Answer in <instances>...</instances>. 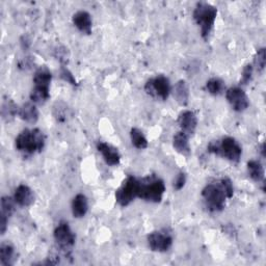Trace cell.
I'll return each mask as SVG.
<instances>
[{
    "label": "cell",
    "instance_id": "1",
    "mask_svg": "<svg viewBox=\"0 0 266 266\" xmlns=\"http://www.w3.org/2000/svg\"><path fill=\"white\" fill-rule=\"evenodd\" d=\"M234 187L229 178H221L209 183L202 191V198L206 208L211 212L221 211L226 206L227 199L233 197Z\"/></svg>",
    "mask_w": 266,
    "mask_h": 266
},
{
    "label": "cell",
    "instance_id": "2",
    "mask_svg": "<svg viewBox=\"0 0 266 266\" xmlns=\"http://www.w3.org/2000/svg\"><path fill=\"white\" fill-rule=\"evenodd\" d=\"M45 141V135L40 129H25L16 137L15 145L20 152L34 154L44 149Z\"/></svg>",
    "mask_w": 266,
    "mask_h": 266
},
{
    "label": "cell",
    "instance_id": "3",
    "mask_svg": "<svg viewBox=\"0 0 266 266\" xmlns=\"http://www.w3.org/2000/svg\"><path fill=\"white\" fill-rule=\"evenodd\" d=\"M166 192V185L163 181L156 176H148L139 179L138 198L153 203H158L162 200Z\"/></svg>",
    "mask_w": 266,
    "mask_h": 266
},
{
    "label": "cell",
    "instance_id": "4",
    "mask_svg": "<svg viewBox=\"0 0 266 266\" xmlns=\"http://www.w3.org/2000/svg\"><path fill=\"white\" fill-rule=\"evenodd\" d=\"M217 10L215 7L201 3L198 4L194 11V19L201 28V33L204 39H207L213 28L214 21L216 19Z\"/></svg>",
    "mask_w": 266,
    "mask_h": 266
},
{
    "label": "cell",
    "instance_id": "5",
    "mask_svg": "<svg viewBox=\"0 0 266 266\" xmlns=\"http://www.w3.org/2000/svg\"><path fill=\"white\" fill-rule=\"evenodd\" d=\"M208 152L219 155L232 162L239 161L242 149L232 137H223L220 140H213L208 146Z\"/></svg>",
    "mask_w": 266,
    "mask_h": 266
},
{
    "label": "cell",
    "instance_id": "6",
    "mask_svg": "<svg viewBox=\"0 0 266 266\" xmlns=\"http://www.w3.org/2000/svg\"><path fill=\"white\" fill-rule=\"evenodd\" d=\"M138 188L139 179L132 176L128 177L116 192V200L119 205L123 207L128 206L135 198H138Z\"/></svg>",
    "mask_w": 266,
    "mask_h": 266
},
{
    "label": "cell",
    "instance_id": "7",
    "mask_svg": "<svg viewBox=\"0 0 266 266\" xmlns=\"http://www.w3.org/2000/svg\"><path fill=\"white\" fill-rule=\"evenodd\" d=\"M145 90L148 95L159 98L161 100H167L172 92V87L168 77L158 75L147 81Z\"/></svg>",
    "mask_w": 266,
    "mask_h": 266
},
{
    "label": "cell",
    "instance_id": "8",
    "mask_svg": "<svg viewBox=\"0 0 266 266\" xmlns=\"http://www.w3.org/2000/svg\"><path fill=\"white\" fill-rule=\"evenodd\" d=\"M54 239L58 248L63 252H69L75 244L76 236L71 230L69 223L66 221H60L54 230Z\"/></svg>",
    "mask_w": 266,
    "mask_h": 266
},
{
    "label": "cell",
    "instance_id": "9",
    "mask_svg": "<svg viewBox=\"0 0 266 266\" xmlns=\"http://www.w3.org/2000/svg\"><path fill=\"white\" fill-rule=\"evenodd\" d=\"M148 244L154 252H167L173 244V236L166 230L155 231L149 234Z\"/></svg>",
    "mask_w": 266,
    "mask_h": 266
},
{
    "label": "cell",
    "instance_id": "10",
    "mask_svg": "<svg viewBox=\"0 0 266 266\" xmlns=\"http://www.w3.org/2000/svg\"><path fill=\"white\" fill-rule=\"evenodd\" d=\"M226 98L232 108L236 111H243L250 105V101L247 94L240 88L229 89L226 92Z\"/></svg>",
    "mask_w": 266,
    "mask_h": 266
},
{
    "label": "cell",
    "instance_id": "11",
    "mask_svg": "<svg viewBox=\"0 0 266 266\" xmlns=\"http://www.w3.org/2000/svg\"><path fill=\"white\" fill-rule=\"evenodd\" d=\"M178 124L182 132L191 136L196 131V128L198 125V118L194 111L185 110L180 113L178 118Z\"/></svg>",
    "mask_w": 266,
    "mask_h": 266
},
{
    "label": "cell",
    "instance_id": "12",
    "mask_svg": "<svg viewBox=\"0 0 266 266\" xmlns=\"http://www.w3.org/2000/svg\"><path fill=\"white\" fill-rule=\"evenodd\" d=\"M97 149L102 154V156H103L107 165L111 167H116L119 165L121 161V155L118 149H116L105 141H99L97 144Z\"/></svg>",
    "mask_w": 266,
    "mask_h": 266
},
{
    "label": "cell",
    "instance_id": "13",
    "mask_svg": "<svg viewBox=\"0 0 266 266\" xmlns=\"http://www.w3.org/2000/svg\"><path fill=\"white\" fill-rule=\"evenodd\" d=\"M13 198L16 204L21 207H28L32 205L34 202V194L32 189L29 186L24 185V184H21L16 188Z\"/></svg>",
    "mask_w": 266,
    "mask_h": 266
},
{
    "label": "cell",
    "instance_id": "14",
    "mask_svg": "<svg viewBox=\"0 0 266 266\" xmlns=\"http://www.w3.org/2000/svg\"><path fill=\"white\" fill-rule=\"evenodd\" d=\"M73 23L74 25L81 31L86 34L92 33V27H93V21L91 15L86 11H79L73 16Z\"/></svg>",
    "mask_w": 266,
    "mask_h": 266
},
{
    "label": "cell",
    "instance_id": "15",
    "mask_svg": "<svg viewBox=\"0 0 266 266\" xmlns=\"http://www.w3.org/2000/svg\"><path fill=\"white\" fill-rule=\"evenodd\" d=\"M89 210V202L85 195L78 194L72 202V213L74 217H84Z\"/></svg>",
    "mask_w": 266,
    "mask_h": 266
},
{
    "label": "cell",
    "instance_id": "16",
    "mask_svg": "<svg viewBox=\"0 0 266 266\" xmlns=\"http://www.w3.org/2000/svg\"><path fill=\"white\" fill-rule=\"evenodd\" d=\"M188 135H186L184 132L180 131L174 135L173 138V146L175 150L184 155L188 156L191 154V147H189V141H188Z\"/></svg>",
    "mask_w": 266,
    "mask_h": 266
},
{
    "label": "cell",
    "instance_id": "17",
    "mask_svg": "<svg viewBox=\"0 0 266 266\" xmlns=\"http://www.w3.org/2000/svg\"><path fill=\"white\" fill-rule=\"evenodd\" d=\"M18 116L29 124H34L39 120V110L34 103H25L19 107Z\"/></svg>",
    "mask_w": 266,
    "mask_h": 266
},
{
    "label": "cell",
    "instance_id": "18",
    "mask_svg": "<svg viewBox=\"0 0 266 266\" xmlns=\"http://www.w3.org/2000/svg\"><path fill=\"white\" fill-rule=\"evenodd\" d=\"M174 98L180 105H186L189 98V91L186 83L184 80H180L172 89Z\"/></svg>",
    "mask_w": 266,
    "mask_h": 266
},
{
    "label": "cell",
    "instance_id": "19",
    "mask_svg": "<svg viewBox=\"0 0 266 266\" xmlns=\"http://www.w3.org/2000/svg\"><path fill=\"white\" fill-rule=\"evenodd\" d=\"M51 80H52V74L50 70L45 66L40 67L35 71L34 76H33V84L36 87L49 88L51 84Z\"/></svg>",
    "mask_w": 266,
    "mask_h": 266
},
{
    "label": "cell",
    "instance_id": "20",
    "mask_svg": "<svg viewBox=\"0 0 266 266\" xmlns=\"http://www.w3.org/2000/svg\"><path fill=\"white\" fill-rule=\"evenodd\" d=\"M15 249L10 242H4L0 247V264L12 266L15 263Z\"/></svg>",
    "mask_w": 266,
    "mask_h": 266
},
{
    "label": "cell",
    "instance_id": "21",
    "mask_svg": "<svg viewBox=\"0 0 266 266\" xmlns=\"http://www.w3.org/2000/svg\"><path fill=\"white\" fill-rule=\"evenodd\" d=\"M50 98L49 88L46 87H36L31 90L30 92V100L34 104H44Z\"/></svg>",
    "mask_w": 266,
    "mask_h": 266
},
{
    "label": "cell",
    "instance_id": "22",
    "mask_svg": "<svg viewBox=\"0 0 266 266\" xmlns=\"http://www.w3.org/2000/svg\"><path fill=\"white\" fill-rule=\"evenodd\" d=\"M248 172L250 177L256 181L261 182L264 180V168L258 160H251L248 162Z\"/></svg>",
    "mask_w": 266,
    "mask_h": 266
},
{
    "label": "cell",
    "instance_id": "23",
    "mask_svg": "<svg viewBox=\"0 0 266 266\" xmlns=\"http://www.w3.org/2000/svg\"><path fill=\"white\" fill-rule=\"evenodd\" d=\"M130 138H131V142L132 145L139 150H144L148 147V140L146 138V136L144 135L139 129L137 128H133L130 131Z\"/></svg>",
    "mask_w": 266,
    "mask_h": 266
},
{
    "label": "cell",
    "instance_id": "24",
    "mask_svg": "<svg viewBox=\"0 0 266 266\" xmlns=\"http://www.w3.org/2000/svg\"><path fill=\"white\" fill-rule=\"evenodd\" d=\"M19 107L14 103L12 100H6L2 106V115L3 119L6 121L13 120L16 116H18Z\"/></svg>",
    "mask_w": 266,
    "mask_h": 266
},
{
    "label": "cell",
    "instance_id": "25",
    "mask_svg": "<svg viewBox=\"0 0 266 266\" xmlns=\"http://www.w3.org/2000/svg\"><path fill=\"white\" fill-rule=\"evenodd\" d=\"M53 116L57 122H66L70 116V109L64 102H56L53 106Z\"/></svg>",
    "mask_w": 266,
    "mask_h": 266
},
{
    "label": "cell",
    "instance_id": "26",
    "mask_svg": "<svg viewBox=\"0 0 266 266\" xmlns=\"http://www.w3.org/2000/svg\"><path fill=\"white\" fill-rule=\"evenodd\" d=\"M224 83L219 78H211L207 81L206 89L212 95H219L224 91Z\"/></svg>",
    "mask_w": 266,
    "mask_h": 266
},
{
    "label": "cell",
    "instance_id": "27",
    "mask_svg": "<svg viewBox=\"0 0 266 266\" xmlns=\"http://www.w3.org/2000/svg\"><path fill=\"white\" fill-rule=\"evenodd\" d=\"M15 200L11 197H4L2 199V215H5L7 217H11L12 214L15 211Z\"/></svg>",
    "mask_w": 266,
    "mask_h": 266
},
{
    "label": "cell",
    "instance_id": "28",
    "mask_svg": "<svg viewBox=\"0 0 266 266\" xmlns=\"http://www.w3.org/2000/svg\"><path fill=\"white\" fill-rule=\"evenodd\" d=\"M265 61H266V54L265 49L261 48L257 51L255 58H254V66L258 72H262L265 68Z\"/></svg>",
    "mask_w": 266,
    "mask_h": 266
},
{
    "label": "cell",
    "instance_id": "29",
    "mask_svg": "<svg viewBox=\"0 0 266 266\" xmlns=\"http://www.w3.org/2000/svg\"><path fill=\"white\" fill-rule=\"evenodd\" d=\"M253 72H254V67L253 65H247L243 68L242 74H241V79H240V85H248L250 84V81L253 78Z\"/></svg>",
    "mask_w": 266,
    "mask_h": 266
},
{
    "label": "cell",
    "instance_id": "30",
    "mask_svg": "<svg viewBox=\"0 0 266 266\" xmlns=\"http://www.w3.org/2000/svg\"><path fill=\"white\" fill-rule=\"evenodd\" d=\"M60 76H61V78H63L64 80H66L67 83H69V84H71V85H76V80H75L73 74H72L65 66L61 67Z\"/></svg>",
    "mask_w": 266,
    "mask_h": 266
},
{
    "label": "cell",
    "instance_id": "31",
    "mask_svg": "<svg viewBox=\"0 0 266 266\" xmlns=\"http://www.w3.org/2000/svg\"><path fill=\"white\" fill-rule=\"evenodd\" d=\"M185 182H186V176L184 173H180L174 183V187L176 191H180L181 188H183V186L185 185Z\"/></svg>",
    "mask_w": 266,
    "mask_h": 266
},
{
    "label": "cell",
    "instance_id": "32",
    "mask_svg": "<svg viewBox=\"0 0 266 266\" xmlns=\"http://www.w3.org/2000/svg\"><path fill=\"white\" fill-rule=\"evenodd\" d=\"M8 222H9V217L0 214V232L2 234H5L8 228Z\"/></svg>",
    "mask_w": 266,
    "mask_h": 266
},
{
    "label": "cell",
    "instance_id": "33",
    "mask_svg": "<svg viewBox=\"0 0 266 266\" xmlns=\"http://www.w3.org/2000/svg\"><path fill=\"white\" fill-rule=\"evenodd\" d=\"M56 52L58 53L57 59H59V61H61V63H66L67 61V50H66V48H58L56 50Z\"/></svg>",
    "mask_w": 266,
    "mask_h": 266
},
{
    "label": "cell",
    "instance_id": "34",
    "mask_svg": "<svg viewBox=\"0 0 266 266\" xmlns=\"http://www.w3.org/2000/svg\"><path fill=\"white\" fill-rule=\"evenodd\" d=\"M260 152H261L262 156H263V157H265V153H264V152H265V147H264V144H262V145H261V148H260Z\"/></svg>",
    "mask_w": 266,
    "mask_h": 266
}]
</instances>
